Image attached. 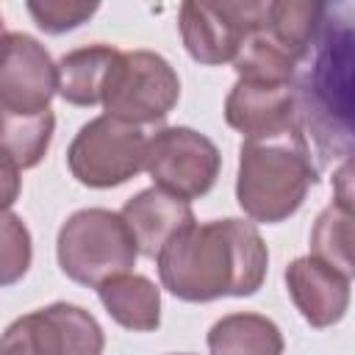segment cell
Segmentation results:
<instances>
[{
    "mask_svg": "<svg viewBox=\"0 0 355 355\" xmlns=\"http://www.w3.org/2000/svg\"><path fill=\"white\" fill-rule=\"evenodd\" d=\"M222 155L216 144L191 128H161L147 141V172L158 189L183 200L208 194L219 178Z\"/></svg>",
    "mask_w": 355,
    "mask_h": 355,
    "instance_id": "52a82bcc",
    "label": "cell"
},
{
    "mask_svg": "<svg viewBox=\"0 0 355 355\" xmlns=\"http://www.w3.org/2000/svg\"><path fill=\"white\" fill-rule=\"evenodd\" d=\"M225 119L244 136V141L280 136L297 128L294 92L288 83H258L239 78L225 100Z\"/></svg>",
    "mask_w": 355,
    "mask_h": 355,
    "instance_id": "30bf717a",
    "label": "cell"
},
{
    "mask_svg": "<svg viewBox=\"0 0 355 355\" xmlns=\"http://www.w3.org/2000/svg\"><path fill=\"white\" fill-rule=\"evenodd\" d=\"M297 61L300 58L272 36V31L266 28V17H263V22L258 28H252L247 33V39L241 42V47L233 58V69L239 72L241 80L288 83Z\"/></svg>",
    "mask_w": 355,
    "mask_h": 355,
    "instance_id": "2e32d148",
    "label": "cell"
},
{
    "mask_svg": "<svg viewBox=\"0 0 355 355\" xmlns=\"http://www.w3.org/2000/svg\"><path fill=\"white\" fill-rule=\"evenodd\" d=\"M22 169L8 158V155H3V180H6V194H3V202H6V211H11V202H14V197H17V175H19Z\"/></svg>",
    "mask_w": 355,
    "mask_h": 355,
    "instance_id": "603a6c76",
    "label": "cell"
},
{
    "mask_svg": "<svg viewBox=\"0 0 355 355\" xmlns=\"http://www.w3.org/2000/svg\"><path fill=\"white\" fill-rule=\"evenodd\" d=\"M161 286L186 302L250 297L263 286L269 250L252 222L214 219L178 233L155 258Z\"/></svg>",
    "mask_w": 355,
    "mask_h": 355,
    "instance_id": "6da1fadb",
    "label": "cell"
},
{
    "mask_svg": "<svg viewBox=\"0 0 355 355\" xmlns=\"http://www.w3.org/2000/svg\"><path fill=\"white\" fill-rule=\"evenodd\" d=\"M269 3H205L189 0L180 6L178 28L189 55L205 67L233 64L241 42L266 17Z\"/></svg>",
    "mask_w": 355,
    "mask_h": 355,
    "instance_id": "ba28073f",
    "label": "cell"
},
{
    "mask_svg": "<svg viewBox=\"0 0 355 355\" xmlns=\"http://www.w3.org/2000/svg\"><path fill=\"white\" fill-rule=\"evenodd\" d=\"M55 255L69 280L100 288L103 283L128 275L141 252L122 214L108 208H80L61 225Z\"/></svg>",
    "mask_w": 355,
    "mask_h": 355,
    "instance_id": "3957f363",
    "label": "cell"
},
{
    "mask_svg": "<svg viewBox=\"0 0 355 355\" xmlns=\"http://www.w3.org/2000/svg\"><path fill=\"white\" fill-rule=\"evenodd\" d=\"M122 50L111 44H86L69 50L58 61V94L72 105H97L103 103V92L108 75Z\"/></svg>",
    "mask_w": 355,
    "mask_h": 355,
    "instance_id": "4fadbf2b",
    "label": "cell"
},
{
    "mask_svg": "<svg viewBox=\"0 0 355 355\" xmlns=\"http://www.w3.org/2000/svg\"><path fill=\"white\" fill-rule=\"evenodd\" d=\"M147 141L141 128L103 114L75 133L67 150V166L89 189L122 186L147 166Z\"/></svg>",
    "mask_w": 355,
    "mask_h": 355,
    "instance_id": "5b68a950",
    "label": "cell"
},
{
    "mask_svg": "<svg viewBox=\"0 0 355 355\" xmlns=\"http://www.w3.org/2000/svg\"><path fill=\"white\" fill-rule=\"evenodd\" d=\"M311 255L355 277V216L336 202L322 208L311 227Z\"/></svg>",
    "mask_w": 355,
    "mask_h": 355,
    "instance_id": "e0dca14e",
    "label": "cell"
},
{
    "mask_svg": "<svg viewBox=\"0 0 355 355\" xmlns=\"http://www.w3.org/2000/svg\"><path fill=\"white\" fill-rule=\"evenodd\" d=\"M58 94V64H53L44 44L28 33H3L0 61V111L3 114H42Z\"/></svg>",
    "mask_w": 355,
    "mask_h": 355,
    "instance_id": "9c48e42d",
    "label": "cell"
},
{
    "mask_svg": "<svg viewBox=\"0 0 355 355\" xmlns=\"http://www.w3.org/2000/svg\"><path fill=\"white\" fill-rule=\"evenodd\" d=\"M180 97V78L172 64L153 50L119 53L105 92L103 108L108 116L128 125H153L161 122Z\"/></svg>",
    "mask_w": 355,
    "mask_h": 355,
    "instance_id": "277c9868",
    "label": "cell"
},
{
    "mask_svg": "<svg viewBox=\"0 0 355 355\" xmlns=\"http://www.w3.org/2000/svg\"><path fill=\"white\" fill-rule=\"evenodd\" d=\"M31 255H33V250H31V233H28V227L22 225V219L17 216V214H11V211H6L3 214V286H11V283H17L25 272H28V266H31Z\"/></svg>",
    "mask_w": 355,
    "mask_h": 355,
    "instance_id": "ffe728a7",
    "label": "cell"
},
{
    "mask_svg": "<svg viewBox=\"0 0 355 355\" xmlns=\"http://www.w3.org/2000/svg\"><path fill=\"white\" fill-rule=\"evenodd\" d=\"M333 194H336V205H341L355 216V155L347 158L333 172Z\"/></svg>",
    "mask_w": 355,
    "mask_h": 355,
    "instance_id": "7402d4cb",
    "label": "cell"
},
{
    "mask_svg": "<svg viewBox=\"0 0 355 355\" xmlns=\"http://www.w3.org/2000/svg\"><path fill=\"white\" fill-rule=\"evenodd\" d=\"M286 288L302 319L316 330L333 327L349 308V277L313 255L294 258L286 266Z\"/></svg>",
    "mask_w": 355,
    "mask_h": 355,
    "instance_id": "8fae6325",
    "label": "cell"
},
{
    "mask_svg": "<svg viewBox=\"0 0 355 355\" xmlns=\"http://www.w3.org/2000/svg\"><path fill=\"white\" fill-rule=\"evenodd\" d=\"M313 183L316 169L300 128L272 139L241 141L236 200L252 222L275 225L288 219Z\"/></svg>",
    "mask_w": 355,
    "mask_h": 355,
    "instance_id": "7a4b0ae2",
    "label": "cell"
},
{
    "mask_svg": "<svg viewBox=\"0 0 355 355\" xmlns=\"http://www.w3.org/2000/svg\"><path fill=\"white\" fill-rule=\"evenodd\" d=\"M280 327L261 313H227L208 330L211 355H283Z\"/></svg>",
    "mask_w": 355,
    "mask_h": 355,
    "instance_id": "9a60e30c",
    "label": "cell"
},
{
    "mask_svg": "<svg viewBox=\"0 0 355 355\" xmlns=\"http://www.w3.org/2000/svg\"><path fill=\"white\" fill-rule=\"evenodd\" d=\"M97 11V3H75V0H33L28 3V14L47 33H64L86 22Z\"/></svg>",
    "mask_w": 355,
    "mask_h": 355,
    "instance_id": "44dd1931",
    "label": "cell"
},
{
    "mask_svg": "<svg viewBox=\"0 0 355 355\" xmlns=\"http://www.w3.org/2000/svg\"><path fill=\"white\" fill-rule=\"evenodd\" d=\"M322 6L319 3H305V0H277L269 3L266 11V28L272 31V36L288 47L297 58H302L316 36L319 28V17H322Z\"/></svg>",
    "mask_w": 355,
    "mask_h": 355,
    "instance_id": "d6986e66",
    "label": "cell"
},
{
    "mask_svg": "<svg viewBox=\"0 0 355 355\" xmlns=\"http://www.w3.org/2000/svg\"><path fill=\"white\" fill-rule=\"evenodd\" d=\"M55 130V116L53 111L42 114H3V155H8L19 169L36 166Z\"/></svg>",
    "mask_w": 355,
    "mask_h": 355,
    "instance_id": "ac0fdd59",
    "label": "cell"
},
{
    "mask_svg": "<svg viewBox=\"0 0 355 355\" xmlns=\"http://www.w3.org/2000/svg\"><path fill=\"white\" fill-rule=\"evenodd\" d=\"M122 219L128 222L139 252L147 258H158L161 250L186 227L194 225V211L189 205V200L150 186L144 191H139L136 197H130L122 205Z\"/></svg>",
    "mask_w": 355,
    "mask_h": 355,
    "instance_id": "7c38bea8",
    "label": "cell"
},
{
    "mask_svg": "<svg viewBox=\"0 0 355 355\" xmlns=\"http://www.w3.org/2000/svg\"><path fill=\"white\" fill-rule=\"evenodd\" d=\"M108 316L133 333H150L161 324V291L144 275H119L97 288Z\"/></svg>",
    "mask_w": 355,
    "mask_h": 355,
    "instance_id": "5bb4252c",
    "label": "cell"
},
{
    "mask_svg": "<svg viewBox=\"0 0 355 355\" xmlns=\"http://www.w3.org/2000/svg\"><path fill=\"white\" fill-rule=\"evenodd\" d=\"M175 355H189V352H175Z\"/></svg>",
    "mask_w": 355,
    "mask_h": 355,
    "instance_id": "cb8c5ba5",
    "label": "cell"
},
{
    "mask_svg": "<svg viewBox=\"0 0 355 355\" xmlns=\"http://www.w3.org/2000/svg\"><path fill=\"white\" fill-rule=\"evenodd\" d=\"M103 327L86 308L53 302L11 322L0 355H103Z\"/></svg>",
    "mask_w": 355,
    "mask_h": 355,
    "instance_id": "8992f818",
    "label": "cell"
}]
</instances>
